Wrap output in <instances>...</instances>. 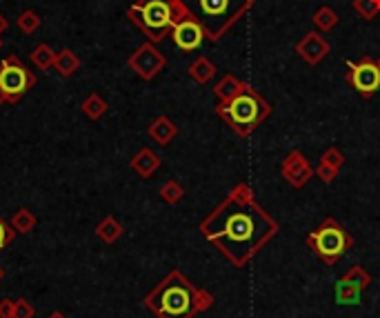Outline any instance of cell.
<instances>
[{"label": "cell", "mask_w": 380, "mask_h": 318, "mask_svg": "<svg viewBox=\"0 0 380 318\" xmlns=\"http://www.w3.org/2000/svg\"><path fill=\"white\" fill-rule=\"evenodd\" d=\"M144 305L160 318H192L194 312L207 303H203L200 294L178 271H172L158 287L147 294Z\"/></svg>", "instance_id": "cell-2"}, {"label": "cell", "mask_w": 380, "mask_h": 318, "mask_svg": "<svg viewBox=\"0 0 380 318\" xmlns=\"http://www.w3.org/2000/svg\"><path fill=\"white\" fill-rule=\"evenodd\" d=\"M309 243L316 247V252L325 258L327 263H333L340 254L347 252L352 241L336 223L329 221V223L322 225L320 230H316L314 234H309Z\"/></svg>", "instance_id": "cell-7"}, {"label": "cell", "mask_w": 380, "mask_h": 318, "mask_svg": "<svg viewBox=\"0 0 380 318\" xmlns=\"http://www.w3.org/2000/svg\"><path fill=\"white\" fill-rule=\"evenodd\" d=\"M5 278V269L3 267H0V280H3Z\"/></svg>", "instance_id": "cell-30"}, {"label": "cell", "mask_w": 380, "mask_h": 318, "mask_svg": "<svg viewBox=\"0 0 380 318\" xmlns=\"http://www.w3.org/2000/svg\"><path fill=\"white\" fill-rule=\"evenodd\" d=\"M7 27H9V20L3 14H0V36H3V33L7 31Z\"/></svg>", "instance_id": "cell-28"}, {"label": "cell", "mask_w": 380, "mask_h": 318, "mask_svg": "<svg viewBox=\"0 0 380 318\" xmlns=\"http://www.w3.org/2000/svg\"><path fill=\"white\" fill-rule=\"evenodd\" d=\"M16 25H18V29H20L22 33H27V36H29V33H33V31H38V29H40L42 20H40V16L36 14V11L27 9V11H22V14L18 16Z\"/></svg>", "instance_id": "cell-20"}, {"label": "cell", "mask_w": 380, "mask_h": 318, "mask_svg": "<svg viewBox=\"0 0 380 318\" xmlns=\"http://www.w3.org/2000/svg\"><path fill=\"white\" fill-rule=\"evenodd\" d=\"M0 49H3V38H0Z\"/></svg>", "instance_id": "cell-31"}, {"label": "cell", "mask_w": 380, "mask_h": 318, "mask_svg": "<svg viewBox=\"0 0 380 318\" xmlns=\"http://www.w3.org/2000/svg\"><path fill=\"white\" fill-rule=\"evenodd\" d=\"M56 61V51L49 47L47 42H40L38 47H33L31 51V63L38 67V70H51Z\"/></svg>", "instance_id": "cell-18"}, {"label": "cell", "mask_w": 380, "mask_h": 318, "mask_svg": "<svg viewBox=\"0 0 380 318\" xmlns=\"http://www.w3.org/2000/svg\"><path fill=\"white\" fill-rule=\"evenodd\" d=\"M83 113L89 118V120H98V118H103L105 113H107V103H105V98L100 96V94H89L85 100H83Z\"/></svg>", "instance_id": "cell-17"}, {"label": "cell", "mask_w": 380, "mask_h": 318, "mask_svg": "<svg viewBox=\"0 0 380 318\" xmlns=\"http://www.w3.org/2000/svg\"><path fill=\"white\" fill-rule=\"evenodd\" d=\"M170 36H172V40H174V45H176L178 49L194 51V49L200 47V45H203L207 33H205V27L198 22V18L192 14V11H189V14L183 20L176 22Z\"/></svg>", "instance_id": "cell-8"}, {"label": "cell", "mask_w": 380, "mask_h": 318, "mask_svg": "<svg viewBox=\"0 0 380 318\" xmlns=\"http://www.w3.org/2000/svg\"><path fill=\"white\" fill-rule=\"evenodd\" d=\"M33 314H36V310H33V305L27 299L16 301V316L14 318H33Z\"/></svg>", "instance_id": "cell-25"}, {"label": "cell", "mask_w": 380, "mask_h": 318, "mask_svg": "<svg viewBox=\"0 0 380 318\" xmlns=\"http://www.w3.org/2000/svg\"><path fill=\"white\" fill-rule=\"evenodd\" d=\"M16 316V301L3 299L0 301V318H14Z\"/></svg>", "instance_id": "cell-27"}, {"label": "cell", "mask_w": 380, "mask_h": 318, "mask_svg": "<svg viewBox=\"0 0 380 318\" xmlns=\"http://www.w3.org/2000/svg\"><path fill=\"white\" fill-rule=\"evenodd\" d=\"M218 113L238 134H247L270 113V105H267L258 94H254L249 87H245L242 92L236 94L231 100L218 105Z\"/></svg>", "instance_id": "cell-5"}, {"label": "cell", "mask_w": 380, "mask_h": 318, "mask_svg": "<svg viewBox=\"0 0 380 318\" xmlns=\"http://www.w3.org/2000/svg\"><path fill=\"white\" fill-rule=\"evenodd\" d=\"M189 14L183 0H138L131 5L127 16L136 25L149 42H160L170 36L174 25Z\"/></svg>", "instance_id": "cell-3"}, {"label": "cell", "mask_w": 380, "mask_h": 318, "mask_svg": "<svg viewBox=\"0 0 380 318\" xmlns=\"http://www.w3.org/2000/svg\"><path fill=\"white\" fill-rule=\"evenodd\" d=\"M298 51L307 63H318L322 56L329 51V45L322 40L318 33H309V36L298 45Z\"/></svg>", "instance_id": "cell-11"}, {"label": "cell", "mask_w": 380, "mask_h": 318, "mask_svg": "<svg viewBox=\"0 0 380 318\" xmlns=\"http://www.w3.org/2000/svg\"><path fill=\"white\" fill-rule=\"evenodd\" d=\"M200 230L227 256L240 263L276 230V225H272L261 207L233 194Z\"/></svg>", "instance_id": "cell-1"}, {"label": "cell", "mask_w": 380, "mask_h": 318, "mask_svg": "<svg viewBox=\"0 0 380 318\" xmlns=\"http://www.w3.org/2000/svg\"><path fill=\"white\" fill-rule=\"evenodd\" d=\"M149 136H151L156 143L167 145L176 136V125L170 118H167V116H160V118H156L149 125Z\"/></svg>", "instance_id": "cell-14"}, {"label": "cell", "mask_w": 380, "mask_h": 318, "mask_svg": "<svg viewBox=\"0 0 380 318\" xmlns=\"http://www.w3.org/2000/svg\"><path fill=\"white\" fill-rule=\"evenodd\" d=\"M127 63H129L131 70L142 78V81H151L156 74L163 72L167 61H165V56L154 47V42H144L129 56Z\"/></svg>", "instance_id": "cell-10"}, {"label": "cell", "mask_w": 380, "mask_h": 318, "mask_svg": "<svg viewBox=\"0 0 380 318\" xmlns=\"http://www.w3.org/2000/svg\"><path fill=\"white\" fill-rule=\"evenodd\" d=\"M9 225L14 227L16 234H29V232H33V227H36V216H33L31 209L20 207V209H16L14 216H11Z\"/></svg>", "instance_id": "cell-16"}, {"label": "cell", "mask_w": 380, "mask_h": 318, "mask_svg": "<svg viewBox=\"0 0 380 318\" xmlns=\"http://www.w3.org/2000/svg\"><path fill=\"white\" fill-rule=\"evenodd\" d=\"M36 83V74L18 56H7L0 61V105H16Z\"/></svg>", "instance_id": "cell-6"}, {"label": "cell", "mask_w": 380, "mask_h": 318, "mask_svg": "<svg viewBox=\"0 0 380 318\" xmlns=\"http://www.w3.org/2000/svg\"><path fill=\"white\" fill-rule=\"evenodd\" d=\"M120 234H122V225L114 218V216H107V218L96 227V236L107 245L116 243L120 238Z\"/></svg>", "instance_id": "cell-15"}, {"label": "cell", "mask_w": 380, "mask_h": 318, "mask_svg": "<svg viewBox=\"0 0 380 318\" xmlns=\"http://www.w3.org/2000/svg\"><path fill=\"white\" fill-rule=\"evenodd\" d=\"M47 318H67V316H65L63 312H51V314H49Z\"/></svg>", "instance_id": "cell-29"}, {"label": "cell", "mask_w": 380, "mask_h": 318, "mask_svg": "<svg viewBox=\"0 0 380 318\" xmlns=\"http://www.w3.org/2000/svg\"><path fill=\"white\" fill-rule=\"evenodd\" d=\"M349 74L347 81L352 87L363 96H372L380 89V67L374 61H363V63H347Z\"/></svg>", "instance_id": "cell-9"}, {"label": "cell", "mask_w": 380, "mask_h": 318, "mask_svg": "<svg viewBox=\"0 0 380 318\" xmlns=\"http://www.w3.org/2000/svg\"><path fill=\"white\" fill-rule=\"evenodd\" d=\"M378 67H380V65H378Z\"/></svg>", "instance_id": "cell-32"}, {"label": "cell", "mask_w": 380, "mask_h": 318, "mask_svg": "<svg viewBox=\"0 0 380 318\" xmlns=\"http://www.w3.org/2000/svg\"><path fill=\"white\" fill-rule=\"evenodd\" d=\"M336 14H333V11L331 9H327V7H322L320 11H318V14H316V22H318V25L322 27V29H329V27H333V25H336Z\"/></svg>", "instance_id": "cell-24"}, {"label": "cell", "mask_w": 380, "mask_h": 318, "mask_svg": "<svg viewBox=\"0 0 380 318\" xmlns=\"http://www.w3.org/2000/svg\"><path fill=\"white\" fill-rule=\"evenodd\" d=\"M53 70L58 72L63 78H69V76H74L78 70H81V58H78V56L72 49H60L58 54H56Z\"/></svg>", "instance_id": "cell-12"}, {"label": "cell", "mask_w": 380, "mask_h": 318, "mask_svg": "<svg viewBox=\"0 0 380 318\" xmlns=\"http://www.w3.org/2000/svg\"><path fill=\"white\" fill-rule=\"evenodd\" d=\"M354 7H356V11H358L363 18L372 20L380 11V0H356Z\"/></svg>", "instance_id": "cell-22"}, {"label": "cell", "mask_w": 380, "mask_h": 318, "mask_svg": "<svg viewBox=\"0 0 380 318\" xmlns=\"http://www.w3.org/2000/svg\"><path fill=\"white\" fill-rule=\"evenodd\" d=\"M183 3L205 27L209 40H218L251 7V0H183Z\"/></svg>", "instance_id": "cell-4"}, {"label": "cell", "mask_w": 380, "mask_h": 318, "mask_svg": "<svg viewBox=\"0 0 380 318\" xmlns=\"http://www.w3.org/2000/svg\"><path fill=\"white\" fill-rule=\"evenodd\" d=\"M189 74H192L194 81H198V83H207L209 78L216 74V67L211 65L207 58H198L192 67H189Z\"/></svg>", "instance_id": "cell-21"}, {"label": "cell", "mask_w": 380, "mask_h": 318, "mask_svg": "<svg viewBox=\"0 0 380 318\" xmlns=\"http://www.w3.org/2000/svg\"><path fill=\"white\" fill-rule=\"evenodd\" d=\"M160 196H163L167 202H176L178 198H181V187H178L176 183H167V185L160 189Z\"/></svg>", "instance_id": "cell-26"}, {"label": "cell", "mask_w": 380, "mask_h": 318, "mask_svg": "<svg viewBox=\"0 0 380 318\" xmlns=\"http://www.w3.org/2000/svg\"><path fill=\"white\" fill-rule=\"evenodd\" d=\"M16 238V232H14V227H11L7 221L0 218V252L3 249H7L11 245V241Z\"/></svg>", "instance_id": "cell-23"}, {"label": "cell", "mask_w": 380, "mask_h": 318, "mask_svg": "<svg viewBox=\"0 0 380 318\" xmlns=\"http://www.w3.org/2000/svg\"><path fill=\"white\" fill-rule=\"evenodd\" d=\"M245 87H247V85L236 83L231 76H227V78H222V81L216 85V96L222 100V103H227V100H231L236 94H240Z\"/></svg>", "instance_id": "cell-19"}, {"label": "cell", "mask_w": 380, "mask_h": 318, "mask_svg": "<svg viewBox=\"0 0 380 318\" xmlns=\"http://www.w3.org/2000/svg\"><path fill=\"white\" fill-rule=\"evenodd\" d=\"M158 165H160L158 156H156L154 152H149V150H140L136 156H133V161H131V169L136 174H140L142 178L151 176L156 169H158Z\"/></svg>", "instance_id": "cell-13"}]
</instances>
